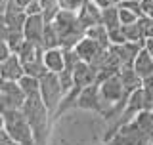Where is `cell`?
<instances>
[{"label": "cell", "instance_id": "cell-11", "mask_svg": "<svg viewBox=\"0 0 153 145\" xmlns=\"http://www.w3.org/2000/svg\"><path fill=\"white\" fill-rule=\"evenodd\" d=\"M73 50L76 52V55H79L82 61H86V63H92L96 57L102 54L103 50H107V48H103L100 42H96L94 38H90V36L84 35L82 38H80V42L73 48Z\"/></svg>", "mask_w": 153, "mask_h": 145}, {"label": "cell", "instance_id": "cell-31", "mask_svg": "<svg viewBox=\"0 0 153 145\" xmlns=\"http://www.w3.org/2000/svg\"><path fill=\"white\" fill-rule=\"evenodd\" d=\"M29 2H31V0H16V4H19V6H21L23 10L27 8V4H29Z\"/></svg>", "mask_w": 153, "mask_h": 145}, {"label": "cell", "instance_id": "cell-12", "mask_svg": "<svg viewBox=\"0 0 153 145\" xmlns=\"http://www.w3.org/2000/svg\"><path fill=\"white\" fill-rule=\"evenodd\" d=\"M0 75L4 80H16V82L25 75V67H23L17 54L12 52L4 61H0Z\"/></svg>", "mask_w": 153, "mask_h": 145}, {"label": "cell", "instance_id": "cell-6", "mask_svg": "<svg viewBox=\"0 0 153 145\" xmlns=\"http://www.w3.org/2000/svg\"><path fill=\"white\" fill-rule=\"evenodd\" d=\"M75 109H84V111H94V113L103 115L105 111V103L100 95V82H94V84L86 86V88L80 90L79 98H76V105Z\"/></svg>", "mask_w": 153, "mask_h": 145}, {"label": "cell", "instance_id": "cell-27", "mask_svg": "<svg viewBox=\"0 0 153 145\" xmlns=\"http://www.w3.org/2000/svg\"><path fill=\"white\" fill-rule=\"evenodd\" d=\"M10 54H12V50H10L8 42L4 40V38H0V61H4Z\"/></svg>", "mask_w": 153, "mask_h": 145}, {"label": "cell", "instance_id": "cell-13", "mask_svg": "<svg viewBox=\"0 0 153 145\" xmlns=\"http://www.w3.org/2000/svg\"><path fill=\"white\" fill-rule=\"evenodd\" d=\"M44 65H46L48 72L59 75V72L65 69V50L61 46L46 48L44 50Z\"/></svg>", "mask_w": 153, "mask_h": 145}, {"label": "cell", "instance_id": "cell-10", "mask_svg": "<svg viewBox=\"0 0 153 145\" xmlns=\"http://www.w3.org/2000/svg\"><path fill=\"white\" fill-rule=\"evenodd\" d=\"M76 17H79V23L84 29L96 27L102 23V6H98L94 0H86L82 8L76 12Z\"/></svg>", "mask_w": 153, "mask_h": 145}, {"label": "cell", "instance_id": "cell-18", "mask_svg": "<svg viewBox=\"0 0 153 145\" xmlns=\"http://www.w3.org/2000/svg\"><path fill=\"white\" fill-rule=\"evenodd\" d=\"M123 33H124V38H126V42H138V44L143 46V42H146V38H143V33L140 25L136 23H132V25H123Z\"/></svg>", "mask_w": 153, "mask_h": 145}, {"label": "cell", "instance_id": "cell-9", "mask_svg": "<svg viewBox=\"0 0 153 145\" xmlns=\"http://www.w3.org/2000/svg\"><path fill=\"white\" fill-rule=\"evenodd\" d=\"M143 46L138 44V42H123V44H111L109 50H111L113 55L119 59L121 67H132L134 59H136L138 52H140Z\"/></svg>", "mask_w": 153, "mask_h": 145}, {"label": "cell", "instance_id": "cell-30", "mask_svg": "<svg viewBox=\"0 0 153 145\" xmlns=\"http://www.w3.org/2000/svg\"><path fill=\"white\" fill-rule=\"evenodd\" d=\"M0 111L6 113V103H4V98H2V92H0Z\"/></svg>", "mask_w": 153, "mask_h": 145}, {"label": "cell", "instance_id": "cell-7", "mask_svg": "<svg viewBox=\"0 0 153 145\" xmlns=\"http://www.w3.org/2000/svg\"><path fill=\"white\" fill-rule=\"evenodd\" d=\"M2 98H4V103H6V111L10 109H23V105H25V92L21 90V86H19V82L16 80H6L2 84Z\"/></svg>", "mask_w": 153, "mask_h": 145}, {"label": "cell", "instance_id": "cell-2", "mask_svg": "<svg viewBox=\"0 0 153 145\" xmlns=\"http://www.w3.org/2000/svg\"><path fill=\"white\" fill-rule=\"evenodd\" d=\"M52 23H54L57 35H59V46L63 50H73L80 42V38L86 35V29L79 23V17H76L75 12L59 10Z\"/></svg>", "mask_w": 153, "mask_h": 145}, {"label": "cell", "instance_id": "cell-26", "mask_svg": "<svg viewBox=\"0 0 153 145\" xmlns=\"http://www.w3.org/2000/svg\"><path fill=\"white\" fill-rule=\"evenodd\" d=\"M0 145H19V143L6 132V128H0Z\"/></svg>", "mask_w": 153, "mask_h": 145}, {"label": "cell", "instance_id": "cell-33", "mask_svg": "<svg viewBox=\"0 0 153 145\" xmlns=\"http://www.w3.org/2000/svg\"><path fill=\"white\" fill-rule=\"evenodd\" d=\"M123 2H128V0H113V4H123Z\"/></svg>", "mask_w": 153, "mask_h": 145}, {"label": "cell", "instance_id": "cell-15", "mask_svg": "<svg viewBox=\"0 0 153 145\" xmlns=\"http://www.w3.org/2000/svg\"><path fill=\"white\" fill-rule=\"evenodd\" d=\"M119 76H121V80H123V84H124V88H126L128 94H132L134 90H138L142 86V78L136 75V71L132 69V67H121V71H119Z\"/></svg>", "mask_w": 153, "mask_h": 145}, {"label": "cell", "instance_id": "cell-23", "mask_svg": "<svg viewBox=\"0 0 153 145\" xmlns=\"http://www.w3.org/2000/svg\"><path fill=\"white\" fill-rule=\"evenodd\" d=\"M138 25H140L143 38H151L153 36V17L151 16H142L138 19Z\"/></svg>", "mask_w": 153, "mask_h": 145}, {"label": "cell", "instance_id": "cell-1", "mask_svg": "<svg viewBox=\"0 0 153 145\" xmlns=\"http://www.w3.org/2000/svg\"><path fill=\"white\" fill-rule=\"evenodd\" d=\"M23 115H25L27 122L31 124V130L35 134V139L38 145H48L50 139V124H52V113L50 109L44 105L40 94L36 95H29L23 105Z\"/></svg>", "mask_w": 153, "mask_h": 145}, {"label": "cell", "instance_id": "cell-25", "mask_svg": "<svg viewBox=\"0 0 153 145\" xmlns=\"http://www.w3.org/2000/svg\"><path fill=\"white\" fill-rule=\"evenodd\" d=\"M27 16H36V13H42V6H40V0H31L25 8Z\"/></svg>", "mask_w": 153, "mask_h": 145}, {"label": "cell", "instance_id": "cell-14", "mask_svg": "<svg viewBox=\"0 0 153 145\" xmlns=\"http://www.w3.org/2000/svg\"><path fill=\"white\" fill-rule=\"evenodd\" d=\"M132 69L136 71V75L140 76L142 80L153 76V55L146 48H142V50L138 52L136 59H134V63H132Z\"/></svg>", "mask_w": 153, "mask_h": 145}, {"label": "cell", "instance_id": "cell-19", "mask_svg": "<svg viewBox=\"0 0 153 145\" xmlns=\"http://www.w3.org/2000/svg\"><path fill=\"white\" fill-rule=\"evenodd\" d=\"M59 46V35H57L54 23H46V31H44V38H42V48H56Z\"/></svg>", "mask_w": 153, "mask_h": 145}, {"label": "cell", "instance_id": "cell-4", "mask_svg": "<svg viewBox=\"0 0 153 145\" xmlns=\"http://www.w3.org/2000/svg\"><path fill=\"white\" fill-rule=\"evenodd\" d=\"M65 95V90L61 86V80H59V75L56 72H46V75L40 76V98L44 101V105L50 109L52 117L54 113L59 107L61 99Z\"/></svg>", "mask_w": 153, "mask_h": 145}, {"label": "cell", "instance_id": "cell-28", "mask_svg": "<svg viewBox=\"0 0 153 145\" xmlns=\"http://www.w3.org/2000/svg\"><path fill=\"white\" fill-rule=\"evenodd\" d=\"M143 48H146V50L153 55V36H151V38H146V42H143Z\"/></svg>", "mask_w": 153, "mask_h": 145}, {"label": "cell", "instance_id": "cell-17", "mask_svg": "<svg viewBox=\"0 0 153 145\" xmlns=\"http://www.w3.org/2000/svg\"><path fill=\"white\" fill-rule=\"evenodd\" d=\"M17 82H19V86H21V90L25 92L27 98H29V95L40 94V78H36V76L27 75V72H25V75H23Z\"/></svg>", "mask_w": 153, "mask_h": 145}, {"label": "cell", "instance_id": "cell-32", "mask_svg": "<svg viewBox=\"0 0 153 145\" xmlns=\"http://www.w3.org/2000/svg\"><path fill=\"white\" fill-rule=\"evenodd\" d=\"M6 126V117H4V113L0 111V128H4Z\"/></svg>", "mask_w": 153, "mask_h": 145}, {"label": "cell", "instance_id": "cell-3", "mask_svg": "<svg viewBox=\"0 0 153 145\" xmlns=\"http://www.w3.org/2000/svg\"><path fill=\"white\" fill-rule=\"evenodd\" d=\"M4 117H6V126L4 128L19 145H38L35 134L31 130V124L27 122L21 109H10L4 113Z\"/></svg>", "mask_w": 153, "mask_h": 145}, {"label": "cell", "instance_id": "cell-20", "mask_svg": "<svg viewBox=\"0 0 153 145\" xmlns=\"http://www.w3.org/2000/svg\"><path fill=\"white\" fill-rule=\"evenodd\" d=\"M40 6H42V16H44L46 23L54 21V17L59 12V2L57 0H40Z\"/></svg>", "mask_w": 153, "mask_h": 145}, {"label": "cell", "instance_id": "cell-21", "mask_svg": "<svg viewBox=\"0 0 153 145\" xmlns=\"http://www.w3.org/2000/svg\"><path fill=\"white\" fill-rule=\"evenodd\" d=\"M140 17L142 16H140V13H136L134 10L119 6V19H121V25H132V23H136Z\"/></svg>", "mask_w": 153, "mask_h": 145}, {"label": "cell", "instance_id": "cell-24", "mask_svg": "<svg viewBox=\"0 0 153 145\" xmlns=\"http://www.w3.org/2000/svg\"><path fill=\"white\" fill-rule=\"evenodd\" d=\"M59 2V10H67V12H79L82 8V4L86 0H57Z\"/></svg>", "mask_w": 153, "mask_h": 145}, {"label": "cell", "instance_id": "cell-8", "mask_svg": "<svg viewBox=\"0 0 153 145\" xmlns=\"http://www.w3.org/2000/svg\"><path fill=\"white\" fill-rule=\"evenodd\" d=\"M44 31H46V19H44L42 13L25 17V23H23V35H25V40H31V42H35V44L42 46Z\"/></svg>", "mask_w": 153, "mask_h": 145}, {"label": "cell", "instance_id": "cell-29", "mask_svg": "<svg viewBox=\"0 0 153 145\" xmlns=\"http://www.w3.org/2000/svg\"><path fill=\"white\" fill-rule=\"evenodd\" d=\"M98 6H102V8H105V6H111L113 4V0H94Z\"/></svg>", "mask_w": 153, "mask_h": 145}, {"label": "cell", "instance_id": "cell-5", "mask_svg": "<svg viewBox=\"0 0 153 145\" xmlns=\"http://www.w3.org/2000/svg\"><path fill=\"white\" fill-rule=\"evenodd\" d=\"M100 95H102V99L105 103V111H103V115H105L111 105H117V103H121V101H124L130 94L126 92L121 76H119V72H117V75L105 76L103 80H100Z\"/></svg>", "mask_w": 153, "mask_h": 145}, {"label": "cell", "instance_id": "cell-16", "mask_svg": "<svg viewBox=\"0 0 153 145\" xmlns=\"http://www.w3.org/2000/svg\"><path fill=\"white\" fill-rule=\"evenodd\" d=\"M102 23L105 25L107 31H113V29L121 27V19H119V6H117V4H111V6L102 8Z\"/></svg>", "mask_w": 153, "mask_h": 145}, {"label": "cell", "instance_id": "cell-22", "mask_svg": "<svg viewBox=\"0 0 153 145\" xmlns=\"http://www.w3.org/2000/svg\"><path fill=\"white\" fill-rule=\"evenodd\" d=\"M142 92H143V99H146V109L153 111V76L142 82Z\"/></svg>", "mask_w": 153, "mask_h": 145}]
</instances>
